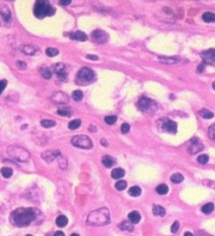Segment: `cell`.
Returning <instances> with one entry per match:
<instances>
[{"mask_svg": "<svg viewBox=\"0 0 215 236\" xmlns=\"http://www.w3.org/2000/svg\"><path fill=\"white\" fill-rule=\"evenodd\" d=\"M37 216V210L34 208H19L12 212L9 219L16 227H26L35 220Z\"/></svg>", "mask_w": 215, "mask_h": 236, "instance_id": "obj_1", "label": "cell"}, {"mask_svg": "<svg viewBox=\"0 0 215 236\" xmlns=\"http://www.w3.org/2000/svg\"><path fill=\"white\" fill-rule=\"evenodd\" d=\"M110 222V215L107 208H101L89 213L87 223L91 226H105Z\"/></svg>", "mask_w": 215, "mask_h": 236, "instance_id": "obj_2", "label": "cell"}, {"mask_svg": "<svg viewBox=\"0 0 215 236\" xmlns=\"http://www.w3.org/2000/svg\"><path fill=\"white\" fill-rule=\"evenodd\" d=\"M55 14V9L47 1H37L34 6V15L37 18L42 19L46 16Z\"/></svg>", "mask_w": 215, "mask_h": 236, "instance_id": "obj_3", "label": "cell"}, {"mask_svg": "<svg viewBox=\"0 0 215 236\" xmlns=\"http://www.w3.org/2000/svg\"><path fill=\"white\" fill-rule=\"evenodd\" d=\"M95 73L88 67H83L78 72L76 77V82L79 85H87L95 81Z\"/></svg>", "mask_w": 215, "mask_h": 236, "instance_id": "obj_4", "label": "cell"}, {"mask_svg": "<svg viewBox=\"0 0 215 236\" xmlns=\"http://www.w3.org/2000/svg\"><path fill=\"white\" fill-rule=\"evenodd\" d=\"M8 151H9V154L13 157V159H18V161H20V162H26V161H28V159H30V153H28V151H26L25 149L21 148V147L12 146L8 149Z\"/></svg>", "mask_w": 215, "mask_h": 236, "instance_id": "obj_5", "label": "cell"}, {"mask_svg": "<svg viewBox=\"0 0 215 236\" xmlns=\"http://www.w3.org/2000/svg\"><path fill=\"white\" fill-rule=\"evenodd\" d=\"M72 144L75 147L82 149H90L92 148V142L88 137L86 136H76L72 139Z\"/></svg>", "mask_w": 215, "mask_h": 236, "instance_id": "obj_6", "label": "cell"}, {"mask_svg": "<svg viewBox=\"0 0 215 236\" xmlns=\"http://www.w3.org/2000/svg\"><path fill=\"white\" fill-rule=\"evenodd\" d=\"M162 125H161V128L163 129V131L166 132H170V133H175L177 130V125L175 122L171 121L169 119H162L161 120Z\"/></svg>", "mask_w": 215, "mask_h": 236, "instance_id": "obj_7", "label": "cell"}, {"mask_svg": "<svg viewBox=\"0 0 215 236\" xmlns=\"http://www.w3.org/2000/svg\"><path fill=\"white\" fill-rule=\"evenodd\" d=\"M91 39L95 42L98 43H105L108 41V34L105 33L101 29H96L91 33Z\"/></svg>", "mask_w": 215, "mask_h": 236, "instance_id": "obj_8", "label": "cell"}, {"mask_svg": "<svg viewBox=\"0 0 215 236\" xmlns=\"http://www.w3.org/2000/svg\"><path fill=\"white\" fill-rule=\"evenodd\" d=\"M202 149H204V145H202V143L198 139L194 137V139H192L191 142H190V145H189V147H188V152L191 154H195V153H197V152L202 151Z\"/></svg>", "mask_w": 215, "mask_h": 236, "instance_id": "obj_9", "label": "cell"}, {"mask_svg": "<svg viewBox=\"0 0 215 236\" xmlns=\"http://www.w3.org/2000/svg\"><path fill=\"white\" fill-rule=\"evenodd\" d=\"M202 58L205 61V63L210 65H214L215 64V51L214 50H209L206 51H202Z\"/></svg>", "mask_w": 215, "mask_h": 236, "instance_id": "obj_10", "label": "cell"}, {"mask_svg": "<svg viewBox=\"0 0 215 236\" xmlns=\"http://www.w3.org/2000/svg\"><path fill=\"white\" fill-rule=\"evenodd\" d=\"M54 69H55V73H57L58 78L60 80L66 81L67 80V73L65 72V65L62 64V63H58V64L54 65Z\"/></svg>", "mask_w": 215, "mask_h": 236, "instance_id": "obj_11", "label": "cell"}, {"mask_svg": "<svg viewBox=\"0 0 215 236\" xmlns=\"http://www.w3.org/2000/svg\"><path fill=\"white\" fill-rule=\"evenodd\" d=\"M151 104H152V102H151L150 99H148V98H141L140 100H139L138 102V107L140 108L141 110H143V111H146V110H148L149 108H150Z\"/></svg>", "mask_w": 215, "mask_h": 236, "instance_id": "obj_12", "label": "cell"}, {"mask_svg": "<svg viewBox=\"0 0 215 236\" xmlns=\"http://www.w3.org/2000/svg\"><path fill=\"white\" fill-rule=\"evenodd\" d=\"M21 51L25 55H35L38 51V48L36 46H34L33 44H25V45L21 46Z\"/></svg>", "mask_w": 215, "mask_h": 236, "instance_id": "obj_13", "label": "cell"}, {"mask_svg": "<svg viewBox=\"0 0 215 236\" xmlns=\"http://www.w3.org/2000/svg\"><path fill=\"white\" fill-rule=\"evenodd\" d=\"M52 99L54 101H56V103H61V104H63V103H67V101H68V98L65 96V93H62V92L54 93Z\"/></svg>", "mask_w": 215, "mask_h": 236, "instance_id": "obj_14", "label": "cell"}, {"mask_svg": "<svg viewBox=\"0 0 215 236\" xmlns=\"http://www.w3.org/2000/svg\"><path fill=\"white\" fill-rule=\"evenodd\" d=\"M60 155V152L59 151H48V152H45V153H43V159H46L47 162H53L54 159H56L57 156Z\"/></svg>", "mask_w": 215, "mask_h": 236, "instance_id": "obj_15", "label": "cell"}, {"mask_svg": "<svg viewBox=\"0 0 215 236\" xmlns=\"http://www.w3.org/2000/svg\"><path fill=\"white\" fill-rule=\"evenodd\" d=\"M70 38L74 39V40H78V41H85L87 40V36L85 33H83L81 31H78V32H75L74 34L70 35Z\"/></svg>", "mask_w": 215, "mask_h": 236, "instance_id": "obj_16", "label": "cell"}, {"mask_svg": "<svg viewBox=\"0 0 215 236\" xmlns=\"http://www.w3.org/2000/svg\"><path fill=\"white\" fill-rule=\"evenodd\" d=\"M128 219L131 223H138L141 220V215L138 211H132L128 214Z\"/></svg>", "mask_w": 215, "mask_h": 236, "instance_id": "obj_17", "label": "cell"}, {"mask_svg": "<svg viewBox=\"0 0 215 236\" xmlns=\"http://www.w3.org/2000/svg\"><path fill=\"white\" fill-rule=\"evenodd\" d=\"M0 14H1L2 18L6 22H9L11 21V18H12V15H11V11L8 9L6 6H3L0 11Z\"/></svg>", "mask_w": 215, "mask_h": 236, "instance_id": "obj_18", "label": "cell"}, {"mask_svg": "<svg viewBox=\"0 0 215 236\" xmlns=\"http://www.w3.org/2000/svg\"><path fill=\"white\" fill-rule=\"evenodd\" d=\"M124 175H125V171H124L122 168H116V169H113V170L111 171V176L113 178H116V179H119V178H123Z\"/></svg>", "mask_w": 215, "mask_h": 236, "instance_id": "obj_19", "label": "cell"}, {"mask_svg": "<svg viewBox=\"0 0 215 236\" xmlns=\"http://www.w3.org/2000/svg\"><path fill=\"white\" fill-rule=\"evenodd\" d=\"M152 212H153V214L156 215V216H164V215L166 214V210H165V209H164L162 206H158V205L153 206Z\"/></svg>", "mask_w": 215, "mask_h": 236, "instance_id": "obj_20", "label": "cell"}, {"mask_svg": "<svg viewBox=\"0 0 215 236\" xmlns=\"http://www.w3.org/2000/svg\"><path fill=\"white\" fill-rule=\"evenodd\" d=\"M67 223H68V219L66 216H64V215H60L59 217L56 219V223H57V226L60 228L65 227V226L67 225Z\"/></svg>", "mask_w": 215, "mask_h": 236, "instance_id": "obj_21", "label": "cell"}, {"mask_svg": "<svg viewBox=\"0 0 215 236\" xmlns=\"http://www.w3.org/2000/svg\"><path fill=\"white\" fill-rule=\"evenodd\" d=\"M102 163H103V165H104L105 167H106V168H110V167H112V165H113L114 161H113V159H112L111 156L106 155V156L103 157V159H102Z\"/></svg>", "mask_w": 215, "mask_h": 236, "instance_id": "obj_22", "label": "cell"}, {"mask_svg": "<svg viewBox=\"0 0 215 236\" xmlns=\"http://www.w3.org/2000/svg\"><path fill=\"white\" fill-rule=\"evenodd\" d=\"M214 210V205L212 203H208L206 204V205L202 206V211L205 213V214H210V213H212Z\"/></svg>", "mask_w": 215, "mask_h": 236, "instance_id": "obj_23", "label": "cell"}, {"mask_svg": "<svg viewBox=\"0 0 215 236\" xmlns=\"http://www.w3.org/2000/svg\"><path fill=\"white\" fill-rule=\"evenodd\" d=\"M168 186L165 185V184H161V185H158V187H156V192H158V194H161V195H165V194L168 193Z\"/></svg>", "mask_w": 215, "mask_h": 236, "instance_id": "obj_24", "label": "cell"}, {"mask_svg": "<svg viewBox=\"0 0 215 236\" xmlns=\"http://www.w3.org/2000/svg\"><path fill=\"white\" fill-rule=\"evenodd\" d=\"M141 193H142V190L140 187H138V186H133L129 189V194H130L131 196H133V197H136V196L141 195Z\"/></svg>", "mask_w": 215, "mask_h": 236, "instance_id": "obj_25", "label": "cell"}, {"mask_svg": "<svg viewBox=\"0 0 215 236\" xmlns=\"http://www.w3.org/2000/svg\"><path fill=\"white\" fill-rule=\"evenodd\" d=\"M202 19L205 22H214L215 21V15L211 12H207L202 15Z\"/></svg>", "mask_w": 215, "mask_h": 236, "instance_id": "obj_26", "label": "cell"}, {"mask_svg": "<svg viewBox=\"0 0 215 236\" xmlns=\"http://www.w3.org/2000/svg\"><path fill=\"white\" fill-rule=\"evenodd\" d=\"M80 125H81V120L76 119V120H72V121H70L68 123V128L72 130H75V129L79 128Z\"/></svg>", "mask_w": 215, "mask_h": 236, "instance_id": "obj_27", "label": "cell"}, {"mask_svg": "<svg viewBox=\"0 0 215 236\" xmlns=\"http://www.w3.org/2000/svg\"><path fill=\"white\" fill-rule=\"evenodd\" d=\"M120 229L126 231H133V225L130 222H123L120 223Z\"/></svg>", "mask_w": 215, "mask_h": 236, "instance_id": "obj_28", "label": "cell"}, {"mask_svg": "<svg viewBox=\"0 0 215 236\" xmlns=\"http://www.w3.org/2000/svg\"><path fill=\"white\" fill-rule=\"evenodd\" d=\"M183 179H184V176H183L180 173H174L173 175H171V182L174 184L182 183Z\"/></svg>", "mask_w": 215, "mask_h": 236, "instance_id": "obj_29", "label": "cell"}, {"mask_svg": "<svg viewBox=\"0 0 215 236\" xmlns=\"http://www.w3.org/2000/svg\"><path fill=\"white\" fill-rule=\"evenodd\" d=\"M199 114L202 115L204 119H212V118L214 117L213 112L210 111V110H208V109H202L199 111Z\"/></svg>", "mask_w": 215, "mask_h": 236, "instance_id": "obj_30", "label": "cell"}, {"mask_svg": "<svg viewBox=\"0 0 215 236\" xmlns=\"http://www.w3.org/2000/svg\"><path fill=\"white\" fill-rule=\"evenodd\" d=\"M1 174L3 178H9L13 175V170H12L11 168H9V167H4V168L1 169Z\"/></svg>", "mask_w": 215, "mask_h": 236, "instance_id": "obj_31", "label": "cell"}, {"mask_svg": "<svg viewBox=\"0 0 215 236\" xmlns=\"http://www.w3.org/2000/svg\"><path fill=\"white\" fill-rule=\"evenodd\" d=\"M41 125H42L44 128H50V127L55 126L56 122L53 121V120H42V121H41Z\"/></svg>", "mask_w": 215, "mask_h": 236, "instance_id": "obj_32", "label": "cell"}, {"mask_svg": "<svg viewBox=\"0 0 215 236\" xmlns=\"http://www.w3.org/2000/svg\"><path fill=\"white\" fill-rule=\"evenodd\" d=\"M40 73H41V75L43 76V78L44 79H50L52 78V72H50L48 68H45V67H42L40 69Z\"/></svg>", "mask_w": 215, "mask_h": 236, "instance_id": "obj_33", "label": "cell"}, {"mask_svg": "<svg viewBox=\"0 0 215 236\" xmlns=\"http://www.w3.org/2000/svg\"><path fill=\"white\" fill-rule=\"evenodd\" d=\"M45 53L48 57H55V56H57L58 54H59V51L56 50V48H54V47H48V48H46Z\"/></svg>", "mask_w": 215, "mask_h": 236, "instance_id": "obj_34", "label": "cell"}, {"mask_svg": "<svg viewBox=\"0 0 215 236\" xmlns=\"http://www.w3.org/2000/svg\"><path fill=\"white\" fill-rule=\"evenodd\" d=\"M158 59H160L162 62L164 63H169V64H174V63L178 62L177 59L175 58H167V57H158Z\"/></svg>", "mask_w": 215, "mask_h": 236, "instance_id": "obj_35", "label": "cell"}, {"mask_svg": "<svg viewBox=\"0 0 215 236\" xmlns=\"http://www.w3.org/2000/svg\"><path fill=\"white\" fill-rule=\"evenodd\" d=\"M126 187H127V183L125 181H119L117 182L116 184V189L119 191H123L124 189H126Z\"/></svg>", "mask_w": 215, "mask_h": 236, "instance_id": "obj_36", "label": "cell"}, {"mask_svg": "<svg viewBox=\"0 0 215 236\" xmlns=\"http://www.w3.org/2000/svg\"><path fill=\"white\" fill-rule=\"evenodd\" d=\"M72 99L75 101H81L83 99V92L81 90H75L72 92Z\"/></svg>", "mask_w": 215, "mask_h": 236, "instance_id": "obj_37", "label": "cell"}, {"mask_svg": "<svg viewBox=\"0 0 215 236\" xmlns=\"http://www.w3.org/2000/svg\"><path fill=\"white\" fill-rule=\"evenodd\" d=\"M104 121H105L106 124L112 125V124H114V123L117 122V117H114V115H107V117H105Z\"/></svg>", "mask_w": 215, "mask_h": 236, "instance_id": "obj_38", "label": "cell"}, {"mask_svg": "<svg viewBox=\"0 0 215 236\" xmlns=\"http://www.w3.org/2000/svg\"><path fill=\"white\" fill-rule=\"evenodd\" d=\"M208 161H209V156L207 155V154H202V155L198 156V159H197V162H198L199 164H207Z\"/></svg>", "mask_w": 215, "mask_h": 236, "instance_id": "obj_39", "label": "cell"}, {"mask_svg": "<svg viewBox=\"0 0 215 236\" xmlns=\"http://www.w3.org/2000/svg\"><path fill=\"white\" fill-rule=\"evenodd\" d=\"M57 112H58V114L64 115V117H68V115L72 114V111H70V109H68V108H64V109H59Z\"/></svg>", "mask_w": 215, "mask_h": 236, "instance_id": "obj_40", "label": "cell"}, {"mask_svg": "<svg viewBox=\"0 0 215 236\" xmlns=\"http://www.w3.org/2000/svg\"><path fill=\"white\" fill-rule=\"evenodd\" d=\"M209 137L211 140L215 139V125H211L209 128Z\"/></svg>", "mask_w": 215, "mask_h": 236, "instance_id": "obj_41", "label": "cell"}, {"mask_svg": "<svg viewBox=\"0 0 215 236\" xmlns=\"http://www.w3.org/2000/svg\"><path fill=\"white\" fill-rule=\"evenodd\" d=\"M129 130H130V126H129V124H127V123H125V124H123L121 126V131L123 132V133H127Z\"/></svg>", "mask_w": 215, "mask_h": 236, "instance_id": "obj_42", "label": "cell"}, {"mask_svg": "<svg viewBox=\"0 0 215 236\" xmlns=\"http://www.w3.org/2000/svg\"><path fill=\"white\" fill-rule=\"evenodd\" d=\"M6 84H8V81H6V80H1V81H0V95H1L2 92L6 89Z\"/></svg>", "mask_w": 215, "mask_h": 236, "instance_id": "obj_43", "label": "cell"}, {"mask_svg": "<svg viewBox=\"0 0 215 236\" xmlns=\"http://www.w3.org/2000/svg\"><path fill=\"white\" fill-rule=\"evenodd\" d=\"M178 228H180V223H178V222H174V223H173V225L171 226V232H173V233L177 232Z\"/></svg>", "mask_w": 215, "mask_h": 236, "instance_id": "obj_44", "label": "cell"}, {"mask_svg": "<svg viewBox=\"0 0 215 236\" xmlns=\"http://www.w3.org/2000/svg\"><path fill=\"white\" fill-rule=\"evenodd\" d=\"M70 0H61L60 1V4L61 6H68V4H70Z\"/></svg>", "mask_w": 215, "mask_h": 236, "instance_id": "obj_45", "label": "cell"}, {"mask_svg": "<svg viewBox=\"0 0 215 236\" xmlns=\"http://www.w3.org/2000/svg\"><path fill=\"white\" fill-rule=\"evenodd\" d=\"M86 58H87V59H90V60H94V61H97L98 59H99V58L97 57V56H94V55H87Z\"/></svg>", "mask_w": 215, "mask_h": 236, "instance_id": "obj_46", "label": "cell"}, {"mask_svg": "<svg viewBox=\"0 0 215 236\" xmlns=\"http://www.w3.org/2000/svg\"><path fill=\"white\" fill-rule=\"evenodd\" d=\"M54 236H65L64 233L61 232V231H58V232H56L55 234H54Z\"/></svg>", "mask_w": 215, "mask_h": 236, "instance_id": "obj_47", "label": "cell"}, {"mask_svg": "<svg viewBox=\"0 0 215 236\" xmlns=\"http://www.w3.org/2000/svg\"><path fill=\"white\" fill-rule=\"evenodd\" d=\"M204 67H205L204 65H199L198 67H197V72H198V73H202V70H204Z\"/></svg>", "mask_w": 215, "mask_h": 236, "instance_id": "obj_48", "label": "cell"}, {"mask_svg": "<svg viewBox=\"0 0 215 236\" xmlns=\"http://www.w3.org/2000/svg\"><path fill=\"white\" fill-rule=\"evenodd\" d=\"M18 66H20V67H25V64H24V63H21L20 62V61H18Z\"/></svg>", "mask_w": 215, "mask_h": 236, "instance_id": "obj_49", "label": "cell"}, {"mask_svg": "<svg viewBox=\"0 0 215 236\" xmlns=\"http://www.w3.org/2000/svg\"><path fill=\"white\" fill-rule=\"evenodd\" d=\"M184 236H193V234L192 233H190V232H187V233H185Z\"/></svg>", "mask_w": 215, "mask_h": 236, "instance_id": "obj_50", "label": "cell"}, {"mask_svg": "<svg viewBox=\"0 0 215 236\" xmlns=\"http://www.w3.org/2000/svg\"><path fill=\"white\" fill-rule=\"evenodd\" d=\"M70 236H80V235H79V234H76V233H74V234H72Z\"/></svg>", "mask_w": 215, "mask_h": 236, "instance_id": "obj_51", "label": "cell"}, {"mask_svg": "<svg viewBox=\"0 0 215 236\" xmlns=\"http://www.w3.org/2000/svg\"><path fill=\"white\" fill-rule=\"evenodd\" d=\"M200 236H210V235H207V234H202V235H200Z\"/></svg>", "mask_w": 215, "mask_h": 236, "instance_id": "obj_52", "label": "cell"}, {"mask_svg": "<svg viewBox=\"0 0 215 236\" xmlns=\"http://www.w3.org/2000/svg\"><path fill=\"white\" fill-rule=\"evenodd\" d=\"M26 236H33V235H31V234H28V235H26Z\"/></svg>", "mask_w": 215, "mask_h": 236, "instance_id": "obj_53", "label": "cell"}]
</instances>
